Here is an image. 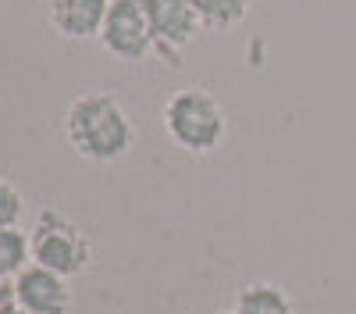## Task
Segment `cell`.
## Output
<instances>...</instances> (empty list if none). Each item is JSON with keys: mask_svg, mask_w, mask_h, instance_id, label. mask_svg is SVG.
I'll return each mask as SVG.
<instances>
[{"mask_svg": "<svg viewBox=\"0 0 356 314\" xmlns=\"http://www.w3.org/2000/svg\"><path fill=\"white\" fill-rule=\"evenodd\" d=\"M65 139L68 147L93 164H118L136 147V122L125 104L107 90H86L65 111Z\"/></svg>", "mask_w": 356, "mask_h": 314, "instance_id": "1", "label": "cell"}, {"mask_svg": "<svg viewBox=\"0 0 356 314\" xmlns=\"http://www.w3.org/2000/svg\"><path fill=\"white\" fill-rule=\"evenodd\" d=\"M161 122H164L168 139L193 157L214 154L228 136V114L221 100L211 90H203V86L175 90L161 111Z\"/></svg>", "mask_w": 356, "mask_h": 314, "instance_id": "2", "label": "cell"}, {"mask_svg": "<svg viewBox=\"0 0 356 314\" xmlns=\"http://www.w3.org/2000/svg\"><path fill=\"white\" fill-rule=\"evenodd\" d=\"M33 265H43L65 278H79L93 261V243L82 228L57 207H43L29 228Z\"/></svg>", "mask_w": 356, "mask_h": 314, "instance_id": "3", "label": "cell"}, {"mask_svg": "<svg viewBox=\"0 0 356 314\" xmlns=\"http://www.w3.org/2000/svg\"><path fill=\"white\" fill-rule=\"evenodd\" d=\"M100 47L122 65H139L150 54H157L150 22H146L139 0H111L100 29Z\"/></svg>", "mask_w": 356, "mask_h": 314, "instance_id": "4", "label": "cell"}, {"mask_svg": "<svg viewBox=\"0 0 356 314\" xmlns=\"http://www.w3.org/2000/svg\"><path fill=\"white\" fill-rule=\"evenodd\" d=\"M11 297L29 311V314H68L75 304L72 278L57 275L43 265H25L11 278Z\"/></svg>", "mask_w": 356, "mask_h": 314, "instance_id": "5", "label": "cell"}, {"mask_svg": "<svg viewBox=\"0 0 356 314\" xmlns=\"http://www.w3.org/2000/svg\"><path fill=\"white\" fill-rule=\"evenodd\" d=\"M139 4L146 11V22H150L154 47L168 61H175L178 50L186 43H193L203 29L196 11L189 8V0H139Z\"/></svg>", "mask_w": 356, "mask_h": 314, "instance_id": "6", "label": "cell"}, {"mask_svg": "<svg viewBox=\"0 0 356 314\" xmlns=\"http://www.w3.org/2000/svg\"><path fill=\"white\" fill-rule=\"evenodd\" d=\"M111 0H50V25L72 43L100 40Z\"/></svg>", "mask_w": 356, "mask_h": 314, "instance_id": "7", "label": "cell"}, {"mask_svg": "<svg viewBox=\"0 0 356 314\" xmlns=\"http://www.w3.org/2000/svg\"><path fill=\"white\" fill-rule=\"evenodd\" d=\"M235 314H296V304L292 297L282 290L278 282H246L239 297H235Z\"/></svg>", "mask_w": 356, "mask_h": 314, "instance_id": "8", "label": "cell"}, {"mask_svg": "<svg viewBox=\"0 0 356 314\" xmlns=\"http://www.w3.org/2000/svg\"><path fill=\"white\" fill-rule=\"evenodd\" d=\"M253 0H189V8L196 11L200 25L211 33H228L250 15Z\"/></svg>", "mask_w": 356, "mask_h": 314, "instance_id": "9", "label": "cell"}, {"mask_svg": "<svg viewBox=\"0 0 356 314\" xmlns=\"http://www.w3.org/2000/svg\"><path fill=\"white\" fill-rule=\"evenodd\" d=\"M25 265H33V250H29V233L22 228H0V282L15 278Z\"/></svg>", "mask_w": 356, "mask_h": 314, "instance_id": "10", "label": "cell"}, {"mask_svg": "<svg viewBox=\"0 0 356 314\" xmlns=\"http://www.w3.org/2000/svg\"><path fill=\"white\" fill-rule=\"evenodd\" d=\"M22 214H25V193L8 175H0V228H15Z\"/></svg>", "mask_w": 356, "mask_h": 314, "instance_id": "11", "label": "cell"}, {"mask_svg": "<svg viewBox=\"0 0 356 314\" xmlns=\"http://www.w3.org/2000/svg\"><path fill=\"white\" fill-rule=\"evenodd\" d=\"M0 314H29V311H25V307H22V304H18L15 297H11V300H8L4 307H0Z\"/></svg>", "mask_w": 356, "mask_h": 314, "instance_id": "12", "label": "cell"}, {"mask_svg": "<svg viewBox=\"0 0 356 314\" xmlns=\"http://www.w3.org/2000/svg\"><path fill=\"white\" fill-rule=\"evenodd\" d=\"M11 300V285H4V282H0V307H4Z\"/></svg>", "mask_w": 356, "mask_h": 314, "instance_id": "13", "label": "cell"}, {"mask_svg": "<svg viewBox=\"0 0 356 314\" xmlns=\"http://www.w3.org/2000/svg\"><path fill=\"white\" fill-rule=\"evenodd\" d=\"M214 314H235V311H214Z\"/></svg>", "mask_w": 356, "mask_h": 314, "instance_id": "14", "label": "cell"}]
</instances>
